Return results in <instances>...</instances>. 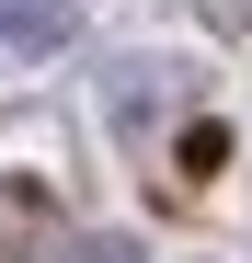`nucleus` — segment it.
<instances>
[{
  "label": "nucleus",
  "mask_w": 252,
  "mask_h": 263,
  "mask_svg": "<svg viewBox=\"0 0 252 263\" xmlns=\"http://www.w3.org/2000/svg\"><path fill=\"white\" fill-rule=\"evenodd\" d=\"M58 263H138V240H115V229H92V240H69Z\"/></svg>",
  "instance_id": "obj_1"
}]
</instances>
